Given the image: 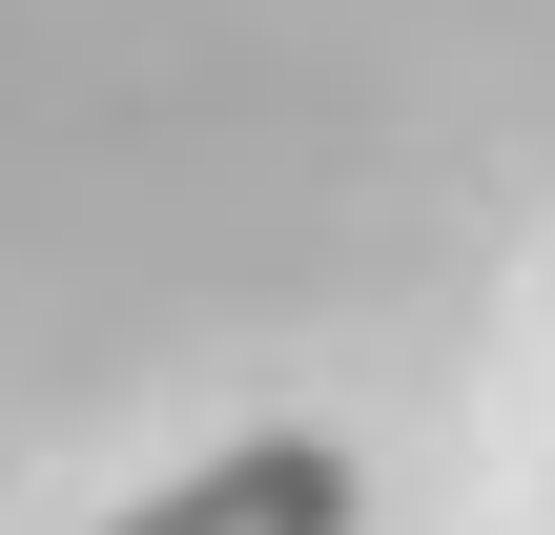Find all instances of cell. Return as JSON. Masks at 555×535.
<instances>
[{"label": "cell", "instance_id": "1", "mask_svg": "<svg viewBox=\"0 0 555 535\" xmlns=\"http://www.w3.org/2000/svg\"><path fill=\"white\" fill-rule=\"evenodd\" d=\"M103 535H350V454L330 433H247V454L165 474L144 515H103Z\"/></svg>", "mask_w": 555, "mask_h": 535}]
</instances>
